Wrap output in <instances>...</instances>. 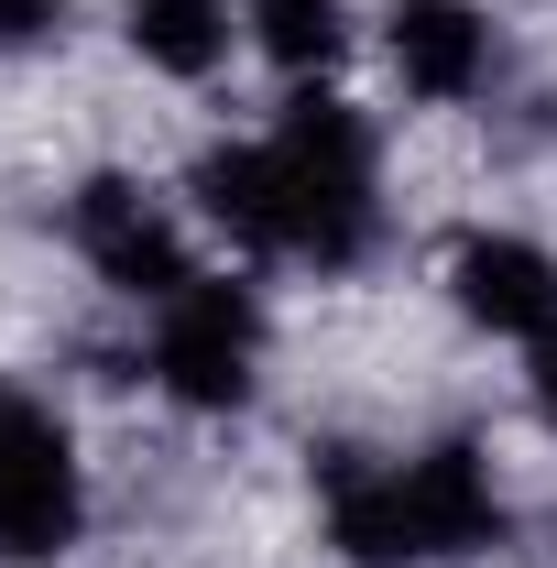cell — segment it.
Segmentation results:
<instances>
[{"label":"cell","instance_id":"6da1fadb","mask_svg":"<svg viewBox=\"0 0 557 568\" xmlns=\"http://www.w3.org/2000/svg\"><path fill=\"white\" fill-rule=\"evenodd\" d=\"M274 175H284V252L361 263V241H372V132H361V110L295 99L274 132Z\"/></svg>","mask_w":557,"mask_h":568},{"label":"cell","instance_id":"7a4b0ae2","mask_svg":"<svg viewBox=\"0 0 557 568\" xmlns=\"http://www.w3.org/2000/svg\"><path fill=\"white\" fill-rule=\"evenodd\" d=\"M252 351H263V306L252 284H175L164 295V328H153V383L198 416H230L252 394Z\"/></svg>","mask_w":557,"mask_h":568},{"label":"cell","instance_id":"3957f363","mask_svg":"<svg viewBox=\"0 0 557 568\" xmlns=\"http://www.w3.org/2000/svg\"><path fill=\"white\" fill-rule=\"evenodd\" d=\"M77 514H88V493H77L67 426L44 405H22V394H0V558L44 568L77 536Z\"/></svg>","mask_w":557,"mask_h":568},{"label":"cell","instance_id":"277c9868","mask_svg":"<svg viewBox=\"0 0 557 568\" xmlns=\"http://www.w3.org/2000/svg\"><path fill=\"white\" fill-rule=\"evenodd\" d=\"M77 252L121 284V295H153V306H164L175 284H198V274H186L175 219L153 209L132 175H88V186H77Z\"/></svg>","mask_w":557,"mask_h":568},{"label":"cell","instance_id":"5b68a950","mask_svg":"<svg viewBox=\"0 0 557 568\" xmlns=\"http://www.w3.org/2000/svg\"><path fill=\"white\" fill-rule=\"evenodd\" d=\"M448 284H459V306H470L482 328H503V339H547L557 328V263L536 252V241L470 230L459 263H448Z\"/></svg>","mask_w":557,"mask_h":568},{"label":"cell","instance_id":"8992f818","mask_svg":"<svg viewBox=\"0 0 557 568\" xmlns=\"http://www.w3.org/2000/svg\"><path fill=\"white\" fill-rule=\"evenodd\" d=\"M405 503H416V536L426 558H482V547H503V493H492L482 448H426V459H405Z\"/></svg>","mask_w":557,"mask_h":568},{"label":"cell","instance_id":"52a82bcc","mask_svg":"<svg viewBox=\"0 0 557 568\" xmlns=\"http://www.w3.org/2000/svg\"><path fill=\"white\" fill-rule=\"evenodd\" d=\"M394 67L416 99H470L492 77V22L470 0H394Z\"/></svg>","mask_w":557,"mask_h":568},{"label":"cell","instance_id":"ba28073f","mask_svg":"<svg viewBox=\"0 0 557 568\" xmlns=\"http://www.w3.org/2000/svg\"><path fill=\"white\" fill-rule=\"evenodd\" d=\"M328 536H340L350 568H416V503H405V470H361V459H328Z\"/></svg>","mask_w":557,"mask_h":568},{"label":"cell","instance_id":"9c48e42d","mask_svg":"<svg viewBox=\"0 0 557 568\" xmlns=\"http://www.w3.org/2000/svg\"><path fill=\"white\" fill-rule=\"evenodd\" d=\"M198 209L252 241V252H284V175H274V142H219L198 164Z\"/></svg>","mask_w":557,"mask_h":568},{"label":"cell","instance_id":"30bf717a","mask_svg":"<svg viewBox=\"0 0 557 568\" xmlns=\"http://www.w3.org/2000/svg\"><path fill=\"white\" fill-rule=\"evenodd\" d=\"M132 55L164 77H209L230 55V0H132Z\"/></svg>","mask_w":557,"mask_h":568},{"label":"cell","instance_id":"8fae6325","mask_svg":"<svg viewBox=\"0 0 557 568\" xmlns=\"http://www.w3.org/2000/svg\"><path fill=\"white\" fill-rule=\"evenodd\" d=\"M252 44H263L274 67L317 77V67H340L350 22H340V0H252Z\"/></svg>","mask_w":557,"mask_h":568},{"label":"cell","instance_id":"7c38bea8","mask_svg":"<svg viewBox=\"0 0 557 568\" xmlns=\"http://www.w3.org/2000/svg\"><path fill=\"white\" fill-rule=\"evenodd\" d=\"M67 22V0H0V55H22V44H44Z\"/></svg>","mask_w":557,"mask_h":568},{"label":"cell","instance_id":"4fadbf2b","mask_svg":"<svg viewBox=\"0 0 557 568\" xmlns=\"http://www.w3.org/2000/svg\"><path fill=\"white\" fill-rule=\"evenodd\" d=\"M536 405H547V416H557V328H547V339H536Z\"/></svg>","mask_w":557,"mask_h":568}]
</instances>
